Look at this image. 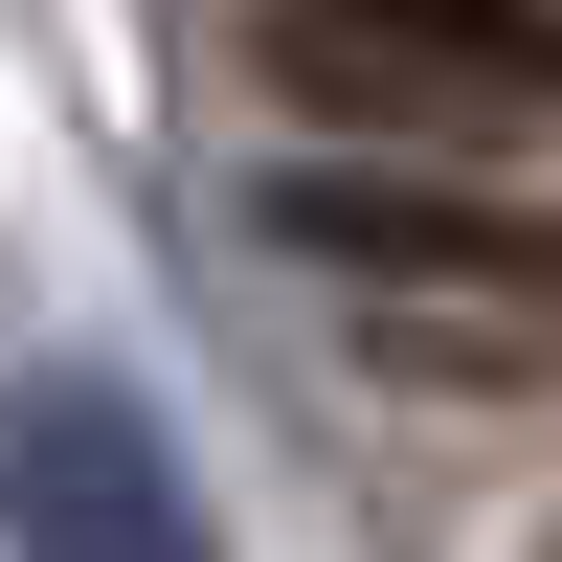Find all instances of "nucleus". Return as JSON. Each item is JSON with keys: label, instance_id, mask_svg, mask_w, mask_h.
<instances>
[{"label": "nucleus", "instance_id": "2", "mask_svg": "<svg viewBox=\"0 0 562 562\" xmlns=\"http://www.w3.org/2000/svg\"><path fill=\"white\" fill-rule=\"evenodd\" d=\"M270 68L338 113H540L562 23L540 0H315V23H270Z\"/></svg>", "mask_w": 562, "mask_h": 562}, {"label": "nucleus", "instance_id": "3", "mask_svg": "<svg viewBox=\"0 0 562 562\" xmlns=\"http://www.w3.org/2000/svg\"><path fill=\"white\" fill-rule=\"evenodd\" d=\"M270 225H293V248H360V270H540L495 203H405V180H293Z\"/></svg>", "mask_w": 562, "mask_h": 562}, {"label": "nucleus", "instance_id": "1", "mask_svg": "<svg viewBox=\"0 0 562 562\" xmlns=\"http://www.w3.org/2000/svg\"><path fill=\"white\" fill-rule=\"evenodd\" d=\"M0 540H23V562H225V540H203V473H180V428L113 383V360L0 383Z\"/></svg>", "mask_w": 562, "mask_h": 562}]
</instances>
